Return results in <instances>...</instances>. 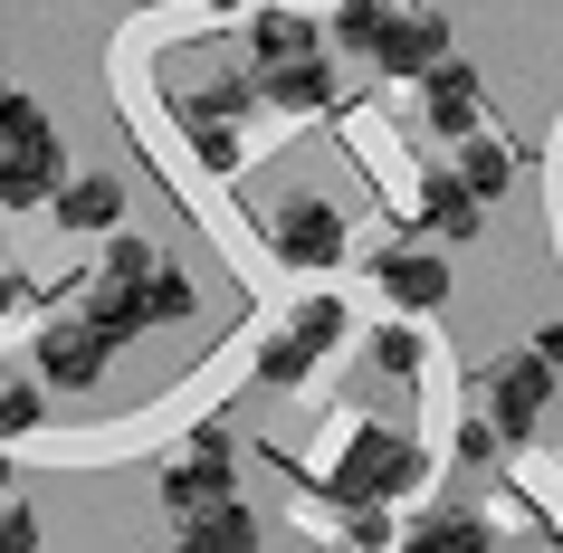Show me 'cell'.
<instances>
[{
    "label": "cell",
    "instance_id": "obj_9",
    "mask_svg": "<svg viewBox=\"0 0 563 553\" xmlns=\"http://www.w3.org/2000/svg\"><path fill=\"white\" fill-rule=\"evenodd\" d=\"M420 124H430V134H477V77L459 58H440L420 77Z\"/></svg>",
    "mask_w": 563,
    "mask_h": 553
},
{
    "label": "cell",
    "instance_id": "obj_13",
    "mask_svg": "<svg viewBox=\"0 0 563 553\" xmlns=\"http://www.w3.org/2000/svg\"><path fill=\"white\" fill-rule=\"evenodd\" d=\"M373 277H383L401 306H440L449 296V267L430 258V248H391V258H373Z\"/></svg>",
    "mask_w": 563,
    "mask_h": 553
},
{
    "label": "cell",
    "instance_id": "obj_16",
    "mask_svg": "<svg viewBox=\"0 0 563 553\" xmlns=\"http://www.w3.org/2000/svg\"><path fill=\"white\" fill-rule=\"evenodd\" d=\"M383 30H391L383 0H344V10H334V38H344L354 58H373V48H383Z\"/></svg>",
    "mask_w": 563,
    "mask_h": 553
},
{
    "label": "cell",
    "instance_id": "obj_12",
    "mask_svg": "<svg viewBox=\"0 0 563 553\" xmlns=\"http://www.w3.org/2000/svg\"><path fill=\"white\" fill-rule=\"evenodd\" d=\"M267 106H277V115H316V106H334V67H325V58L267 67Z\"/></svg>",
    "mask_w": 563,
    "mask_h": 553
},
{
    "label": "cell",
    "instance_id": "obj_22",
    "mask_svg": "<svg viewBox=\"0 0 563 553\" xmlns=\"http://www.w3.org/2000/svg\"><path fill=\"white\" fill-rule=\"evenodd\" d=\"M153 316H163V324L191 316V277H181V267H153Z\"/></svg>",
    "mask_w": 563,
    "mask_h": 553
},
{
    "label": "cell",
    "instance_id": "obj_17",
    "mask_svg": "<svg viewBox=\"0 0 563 553\" xmlns=\"http://www.w3.org/2000/svg\"><path fill=\"white\" fill-rule=\"evenodd\" d=\"M258 373H267V391H287V381H306V373H316V344H306L297 324H287V334H277V344L258 353Z\"/></svg>",
    "mask_w": 563,
    "mask_h": 553
},
{
    "label": "cell",
    "instance_id": "obj_5",
    "mask_svg": "<svg viewBox=\"0 0 563 553\" xmlns=\"http://www.w3.org/2000/svg\"><path fill=\"white\" fill-rule=\"evenodd\" d=\"M544 401H554V363H544V353L497 363V381H487V420H497L506 439H526L534 420H544Z\"/></svg>",
    "mask_w": 563,
    "mask_h": 553
},
{
    "label": "cell",
    "instance_id": "obj_11",
    "mask_svg": "<svg viewBox=\"0 0 563 553\" xmlns=\"http://www.w3.org/2000/svg\"><path fill=\"white\" fill-rule=\"evenodd\" d=\"M173 524H181V544H191V553H249V544H258L249 506H230V496H210V506H191V516H173Z\"/></svg>",
    "mask_w": 563,
    "mask_h": 553
},
{
    "label": "cell",
    "instance_id": "obj_14",
    "mask_svg": "<svg viewBox=\"0 0 563 553\" xmlns=\"http://www.w3.org/2000/svg\"><path fill=\"white\" fill-rule=\"evenodd\" d=\"M249 58H258V77L287 67V58H316V30H306L297 10H258V20H249Z\"/></svg>",
    "mask_w": 563,
    "mask_h": 553
},
{
    "label": "cell",
    "instance_id": "obj_4",
    "mask_svg": "<svg viewBox=\"0 0 563 553\" xmlns=\"http://www.w3.org/2000/svg\"><path fill=\"white\" fill-rule=\"evenodd\" d=\"M106 344H115V334H106L96 316L48 324V334H38V381H58V391H96V381H106Z\"/></svg>",
    "mask_w": 563,
    "mask_h": 553
},
{
    "label": "cell",
    "instance_id": "obj_27",
    "mask_svg": "<svg viewBox=\"0 0 563 553\" xmlns=\"http://www.w3.org/2000/svg\"><path fill=\"white\" fill-rule=\"evenodd\" d=\"M534 353H544V363L563 373V324H544V334H534Z\"/></svg>",
    "mask_w": 563,
    "mask_h": 553
},
{
    "label": "cell",
    "instance_id": "obj_26",
    "mask_svg": "<svg viewBox=\"0 0 563 553\" xmlns=\"http://www.w3.org/2000/svg\"><path fill=\"white\" fill-rule=\"evenodd\" d=\"M30 115H38V106H30L20 87H10V77H0V124H30Z\"/></svg>",
    "mask_w": 563,
    "mask_h": 553
},
{
    "label": "cell",
    "instance_id": "obj_28",
    "mask_svg": "<svg viewBox=\"0 0 563 553\" xmlns=\"http://www.w3.org/2000/svg\"><path fill=\"white\" fill-rule=\"evenodd\" d=\"M0 487H10V458H0Z\"/></svg>",
    "mask_w": 563,
    "mask_h": 553
},
{
    "label": "cell",
    "instance_id": "obj_23",
    "mask_svg": "<svg viewBox=\"0 0 563 553\" xmlns=\"http://www.w3.org/2000/svg\"><path fill=\"white\" fill-rule=\"evenodd\" d=\"M297 334H306L316 353H325L334 334H344V306H334V296H316V306H297Z\"/></svg>",
    "mask_w": 563,
    "mask_h": 553
},
{
    "label": "cell",
    "instance_id": "obj_25",
    "mask_svg": "<svg viewBox=\"0 0 563 553\" xmlns=\"http://www.w3.org/2000/svg\"><path fill=\"white\" fill-rule=\"evenodd\" d=\"M30 544H38V524L20 516V506H10V516H0V553H30Z\"/></svg>",
    "mask_w": 563,
    "mask_h": 553
},
{
    "label": "cell",
    "instance_id": "obj_3",
    "mask_svg": "<svg viewBox=\"0 0 563 553\" xmlns=\"http://www.w3.org/2000/svg\"><path fill=\"white\" fill-rule=\"evenodd\" d=\"M58 134H48V124H0V201L10 210H38V201H58Z\"/></svg>",
    "mask_w": 563,
    "mask_h": 553
},
{
    "label": "cell",
    "instance_id": "obj_21",
    "mask_svg": "<svg viewBox=\"0 0 563 553\" xmlns=\"http://www.w3.org/2000/svg\"><path fill=\"white\" fill-rule=\"evenodd\" d=\"M10 430H38V381H0V439Z\"/></svg>",
    "mask_w": 563,
    "mask_h": 553
},
{
    "label": "cell",
    "instance_id": "obj_18",
    "mask_svg": "<svg viewBox=\"0 0 563 553\" xmlns=\"http://www.w3.org/2000/svg\"><path fill=\"white\" fill-rule=\"evenodd\" d=\"M459 173H468V181H477V191H487V201H497L506 181H516V153H506V144H497V134H468V163H459Z\"/></svg>",
    "mask_w": 563,
    "mask_h": 553
},
{
    "label": "cell",
    "instance_id": "obj_24",
    "mask_svg": "<svg viewBox=\"0 0 563 553\" xmlns=\"http://www.w3.org/2000/svg\"><path fill=\"white\" fill-rule=\"evenodd\" d=\"M373 363H383L391 381H411L420 373V344H411V334H373Z\"/></svg>",
    "mask_w": 563,
    "mask_h": 553
},
{
    "label": "cell",
    "instance_id": "obj_19",
    "mask_svg": "<svg viewBox=\"0 0 563 553\" xmlns=\"http://www.w3.org/2000/svg\"><path fill=\"white\" fill-rule=\"evenodd\" d=\"M420 544H440V553H487V524H477V516H420Z\"/></svg>",
    "mask_w": 563,
    "mask_h": 553
},
{
    "label": "cell",
    "instance_id": "obj_1",
    "mask_svg": "<svg viewBox=\"0 0 563 553\" xmlns=\"http://www.w3.org/2000/svg\"><path fill=\"white\" fill-rule=\"evenodd\" d=\"M420 477V449L401 430H383V420H363L354 439H344V458H334V496L344 506H383V496H401Z\"/></svg>",
    "mask_w": 563,
    "mask_h": 553
},
{
    "label": "cell",
    "instance_id": "obj_8",
    "mask_svg": "<svg viewBox=\"0 0 563 553\" xmlns=\"http://www.w3.org/2000/svg\"><path fill=\"white\" fill-rule=\"evenodd\" d=\"M249 106L239 87H220V77H201V87H181V124H191V144H201V163L210 173H230L239 163V134H230V115Z\"/></svg>",
    "mask_w": 563,
    "mask_h": 553
},
{
    "label": "cell",
    "instance_id": "obj_10",
    "mask_svg": "<svg viewBox=\"0 0 563 553\" xmlns=\"http://www.w3.org/2000/svg\"><path fill=\"white\" fill-rule=\"evenodd\" d=\"M420 220H430V239H477L487 191H477L468 173H430V181H420Z\"/></svg>",
    "mask_w": 563,
    "mask_h": 553
},
{
    "label": "cell",
    "instance_id": "obj_7",
    "mask_svg": "<svg viewBox=\"0 0 563 553\" xmlns=\"http://www.w3.org/2000/svg\"><path fill=\"white\" fill-rule=\"evenodd\" d=\"M440 58H449V20H440V10H391L373 67H383V77H430Z\"/></svg>",
    "mask_w": 563,
    "mask_h": 553
},
{
    "label": "cell",
    "instance_id": "obj_6",
    "mask_svg": "<svg viewBox=\"0 0 563 553\" xmlns=\"http://www.w3.org/2000/svg\"><path fill=\"white\" fill-rule=\"evenodd\" d=\"M210 496H230V430H201L173 467H163V506H173V516L210 506Z\"/></svg>",
    "mask_w": 563,
    "mask_h": 553
},
{
    "label": "cell",
    "instance_id": "obj_15",
    "mask_svg": "<svg viewBox=\"0 0 563 553\" xmlns=\"http://www.w3.org/2000/svg\"><path fill=\"white\" fill-rule=\"evenodd\" d=\"M58 220H67V230H115V220H124V191H115L106 173L58 181Z\"/></svg>",
    "mask_w": 563,
    "mask_h": 553
},
{
    "label": "cell",
    "instance_id": "obj_20",
    "mask_svg": "<svg viewBox=\"0 0 563 553\" xmlns=\"http://www.w3.org/2000/svg\"><path fill=\"white\" fill-rule=\"evenodd\" d=\"M153 267H163V258H153V239H106V267H96V277H153Z\"/></svg>",
    "mask_w": 563,
    "mask_h": 553
},
{
    "label": "cell",
    "instance_id": "obj_2",
    "mask_svg": "<svg viewBox=\"0 0 563 553\" xmlns=\"http://www.w3.org/2000/svg\"><path fill=\"white\" fill-rule=\"evenodd\" d=\"M267 248L287 267H334L344 258V210L316 201V191H287V201L267 210Z\"/></svg>",
    "mask_w": 563,
    "mask_h": 553
}]
</instances>
